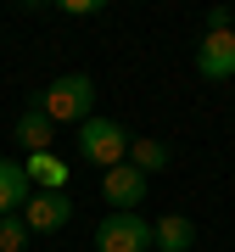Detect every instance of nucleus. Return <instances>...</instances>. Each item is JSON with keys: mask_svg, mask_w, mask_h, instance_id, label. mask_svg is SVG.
<instances>
[{"mask_svg": "<svg viewBox=\"0 0 235 252\" xmlns=\"http://www.w3.org/2000/svg\"><path fill=\"white\" fill-rule=\"evenodd\" d=\"M28 196H34V190H28V168L11 162V157H0V219H6V213H23Z\"/></svg>", "mask_w": 235, "mask_h": 252, "instance_id": "obj_7", "label": "nucleus"}, {"mask_svg": "<svg viewBox=\"0 0 235 252\" xmlns=\"http://www.w3.org/2000/svg\"><path fill=\"white\" fill-rule=\"evenodd\" d=\"M62 11H73V17H95V11H101V6H95V0H67V6H62Z\"/></svg>", "mask_w": 235, "mask_h": 252, "instance_id": "obj_13", "label": "nucleus"}, {"mask_svg": "<svg viewBox=\"0 0 235 252\" xmlns=\"http://www.w3.org/2000/svg\"><path fill=\"white\" fill-rule=\"evenodd\" d=\"M151 247H163V252H190L196 247V224H190L185 213H163L151 224Z\"/></svg>", "mask_w": 235, "mask_h": 252, "instance_id": "obj_8", "label": "nucleus"}, {"mask_svg": "<svg viewBox=\"0 0 235 252\" xmlns=\"http://www.w3.org/2000/svg\"><path fill=\"white\" fill-rule=\"evenodd\" d=\"M23 168H28V180H39V185H45V190H62V180H67V168H62V162H56L51 152H39V157H28Z\"/></svg>", "mask_w": 235, "mask_h": 252, "instance_id": "obj_11", "label": "nucleus"}, {"mask_svg": "<svg viewBox=\"0 0 235 252\" xmlns=\"http://www.w3.org/2000/svg\"><path fill=\"white\" fill-rule=\"evenodd\" d=\"M129 162L151 180L157 168H168V146H163V140H129Z\"/></svg>", "mask_w": 235, "mask_h": 252, "instance_id": "obj_10", "label": "nucleus"}, {"mask_svg": "<svg viewBox=\"0 0 235 252\" xmlns=\"http://www.w3.org/2000/svg\"><path fill=\"white\" fill-rule=\"evenodd\" d=\"M146 185H151V180H146L135 162H118V168L101 174V196H107L112 213H135V207L146 202Z\"/></svg>", "mask_w": 235, "mask_h": 252, "instance_id": "obj_4", "label": "nucleus"}, {"mask_svg": "<svg viewBox=\"0 0 235 252\" xmlns=\"http://www.w3.org/2000/svg\"><path fill=\"white\" fill-rule=\"evenodd\" d=\"M95 252H151V219H140V213H107L95 224Z\"/></svg>", "mask_w": 235, "mask_h": 252, "instance_id": "obj_3", "label": "nucleus"}, {"mask_svg": "<svg viewBox=\"0 0 235 252\" xmlns=\"http://www.w3.org/2000/svg\"><path fill=\"white\" fill-rule=\"evenodd\" d=\"M230 28H235V11H230Z\"/></svg>", "mask_w": 235, "mask_h": 252, "instance_id": "obj_15", "label": "nucleus"}, {"mask_svg": "<svg viewBox=\"0 0 235 252\" xmlns=\"http://www.w3.org/2000/svg\"><path fill=\"white\" fill-rule=\"evenodd\" d=\"M39 112L51 118V124H84V118H95V84H90V73H62V79H51L45 90H39L34 101Z\"/></svg>", "mask_w": 235, "mask_h": 252, "instance_id": "obj_1", "label": "nucleus"}, {"mask_svg": "<svg viewBox=\"0 0 235 252\" xmlns=\"http://www.w3.org/2000/svg\"><path fill=\"white\" fill-rule=\"evenodd\" d=\"M28 235H34V230H28L23 213H6V219H0V252H23Z\"/></svg>", "mask_w": 235, "mask_h": 252, "instance_id": "obj_12", "label": "nucleus"}, {"mask_svg": "<svg viewBox=\"0 0 235 252\" xmlns=\"http://www.w3.org/2000/svg\"><path fill=\"white\" fill-rule=\"evenodd\" d=\"M213 28H230V11H224V6H213V11H207V34H213Z\"/></svg>", "mask_w": 235, "mask_h": 252, "instance_id": "obj_14", "label": "nucleus"}, {"mask_svg": "<svg viewBox=\"0 0 235 252\" xmlns=\"http://www.w3.org/2000/svg\"><path fill=\"white\" fill-rule=\"evenodd\" d=\"M129 129L123 124H112V118H84L79 129H73V146H79V157L84 162H95L101 174L118 168V162H129Z\"/></svg>", "mask_w": 235, "mask_h": 252, "instance_id": "obj_2", "label": "nucleus"}, {"mask_svg": "<svg viewBox=\"0 0 235 252\" xmlns=\"http://www.w3.org/2000/svg\"><path fill=\"white\" fill-rule=\"evenodd\" d=\"M23 219H28L34 235H56L62 224H73V196L67 190H34L28 207H23Z\"/></svg>", "mask_w": 235, "mask_h": 252, "instance_id": "obj_5", "label": "nucleus"}, {"mask_svg": "<svg viewBox=\"0 0 235 252\" xmlns=\"http://www.w3.org/2000/svg\"><path fill=\"white\" fill-rule=\"evenodd\" d=\"M17 140L28 146V157H39V152H51V146H56V124H51L39 107H28V112L17 118Z\"/></svg>", "mask_w": 235, "mask_h": 252, "instance_id": "obj_9", "label": "nucleus"}, {"mask_svg": "<svg viewBox=\"0 0 235 252\" xmlns=\"http://www.w3.org/2000/svg\"><path fill=\"white\" fill-rule=\"evenodd\" d=\"M196 73H202V79H235V28H213V34H202Z\"/></svg>", "mask_w": 235, "mask_h": 252, "instance_id": "obj_6", "label": "nucleus"}]
</instances>
